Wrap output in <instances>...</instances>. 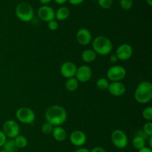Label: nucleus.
<instances>
[{"label": "nucleus", "instance_id": "1", "mask_svg": "<svg viewBox=\"0 0 152 152\" xmlns=\"http://www.w3.org/2000/svg\"><path fill=\"white\" fill-rule=\"evenodd\" d=\"M46 122L53 127L62 126L67 120L68 113L65 109L60 105H53L47 109L45 113Z\"/></svg>", "mask_w": 152, "mask_h": 152}, {"label": "nucleus", "instance_id": "2", "mask_svg": "<svg viewBox=\"0 0 152 152\" xmlns=\"http://www.w3.org/2000/svg\"><path fill=\"white\" fill-rule=\"evenodd\" d=\"M134 98L142 104L150 102L152 99V84L149 81L142 80L137 86L134 92Z\"/></svg>", "mask_w": 152, "mask_h": 152}, {"label": "nucleus", "instance_id": "3", "mask_svg": "<svg viewBox=\"0 0 152 152\" xmlns=\"http://www.w3.org/2000/svg\"><path fill=\"white\" fill-rule=\"evenodd\" d=\"M92 47L96 55L101 56L109 55L113 50V44L111 40L102 35L97 36L92 40Z\"/></svg>", "mask_w": 152, "mask_h": 152}, {"label": "nucleus", "instance_id": "4", "mask_svg": "<svg viewBox=\"0 0 152 152\" xmlns=\"http://www.w3.org/2000/svg\"><path fill=\"white\" fill-rule=\"evenodd\" d=\"M16 16L23 22H29L34 16V10L31 4L26 1H22L16 5L15 10Z\"/></svg>", "mask_w": 152, "mask_h": 152}, {"label": "nucleus", "instance_id": "5", "mask_svg": "<svg viewBox=\"0 0 152 152\" xmlns=\"http://www.w3.org/2000/svg\"><path fill=\"white\" fill-rule=\"evenodd\" d=\"M16 117L21 123L28 125V124H32L35 121L36 115L32 109L22 107L16 110Z\"/></svg>", "mask_w": 152, "mask_h": 152}, {"label": "nucleus", "instance_id": "6", "mask_svg": "<svg viewBox=\"0 0 152 152\" xmlns=\"http://www.w3.org/2000/svg\"><path fill=\"white\" fill-rule=\"evenodd\" d=\"M111 139L113 145L119 149L125 148L129 143L127 135L120 129H116L111 133Z\"/></svg>", "mask_w": 152, "mask_h": 152}, {"label": "nucleus", "instance_id": "7", "mask_svg": "<svg viewBox=\"0 0 152 152\" xmlns=\"http://www.w3.org/2000/svg\"><path fill=\"white\" fill-rule=\"evenodd\" d=\"M107 77L108 80L112 81H121L126 75V70L123 66L120 65H114L110 67L107 71Z\"/></svg>", "mask_w": 152, "mask_h": 152}, {"label": "nucleus", "instance_id": "8", "mask_svg": "<svg viewBox=\"0 0 152 152\" xmlns=\"http://www.w3.org/2000/svg\"><path fill=\"white\" fill-rule=\"evenodd\" d=\"M2 131L4 133L6 137L9 139H14L20 133L19 125L16 121L13 119H9L5 121L2 127Z\"/></svg>", "mask_w": 152, "mask_h": 152}, {"label": "nucleus", "instance_id": "9", "mask_svg": "<svg viewBox=\"0 0 152 152\" xmlns=\"http://www.w3.org/2000/svg\"><path fill=\"white\" fill-rule=\"evenodd\" d=\"M37 16L42 22H48L49 21L55 19V10L48 4L42 5L37 10Z\"/></svg>", "mask_w": 152, "mask_h": 152}, {"label": "nucleus", "instance_id": "10", "mask_svg": "<svg viewBox=\"0 0 152 152\" xmlns=\"http://www.w3.org/2000/svg\"><path fill=\"white\" fill-rule=\"evenodd\" d=\"M92 75H93V71L91 68L88 65H82L77 68L75 77L79 82L86 83L91 80Z\"/></svg>", "mask_w": 152, "mask_h": 152}, {"label": "nucleus", "instance_id": "11", "mask_svg": "<svg viewBox=\"0 0 152 152\" xmlns=\"http://www.w3.org/2000/svg\"><path fill=\"white\" fill-rule=\"evenodd\" d=\"M115 54L119 61H128L133 55V48L128 43H123L118 46Z\"/></svg>", "mask_w": 152, "mask_h": 152}, {"label": "nucleus", "instance_id": "12", "mask_svg": "<svg viewBox=\"0 0 152 152\" xmlns=\"http://www.w3.org/2000/svg\"><path fill=\"white\" fill-rule=\"evenodd\" d=\"M70 141L73 145L76 147H82L87 141L86 134L80 130L74 131L70 135Z\"/></svg>", "mask_w": 152, "mask_h": 152}, {"label": "nucleus", "instance_id": "13", "mask_svg": "<svg viewBox=\"0 0 152 152\" xmlns=\"http://www.w3.org/2000/svg\"><path fill=\"white\" fill-rule=\"evenodd\" d=\"M77 67L74 63L71 61H66L63 63L60 66V73L64 77L67 79L70 77H75Z\"/></svg>", "mask_w": 152, "mask_h": 152}, {"label": "nucleus", "instance_id": "14", "mask_svg": "<svg viewBox=\"0 0 152 152\" xmlns=\"http://www.w3.org/2000/svg\"><path fill=\"white\" fill-rule=\"evenodd\" d=\"M76 38L79 44L82 46H87L92 41V34L87 28H81L77 31Z\"/></svg>", "mask_w": 152, "mask_h": 152}, {"label": "nucleus", "instance_id": "15", "mask_svg": "<svg viewBox=\"0 0 152 152\" xmlns=\"http://www.w3.org/2000/svg\"><path fill=\"white\" fill-rule=\"evenodd\" d=\"M107 90L113 96H122L126 92V88L124 83L121 81H112L109 83Z\"/></svg>", "mask_w": 152, "mask_h": 152}, {"label": "nucleus", "instance_id": "16", "mask_svg": "<svg viewBox=\"0 0 152 152\" xmlns=\"http://www.w3.org/2000/svg\"><path fill=\"white\" fill-rule=\"evenodd\" d=\"M52 135L57 142H63L67 137V133L62 126H55L52 131Z\"/></svg>", "mask_w": 152, "mask_h": 152}, {"label": "nucleus", "instance_id": "17", "mask_svg": "<svg viewBox=\"0 0 152 152\" xmlns=\"http://www.w3.org/2000/svg\"><path fill=\"white\" fill-rule=\"evenodd\" d=\"M97 55L93 49H86L81 54V58L83 61L87 63L94 62L96 59Z\"/></svg>", "mask_w": 152, "mask_h": 152}, {"label": "nucleus", "instance_id": "18", "mask_svg": "<svg viewBox=\"0 0 152 152\" xmlns=\"http://www.w3.org/2000/svg\"><path fill=\"white\" fill-rule=\"evenodd\" d=\"M70 16V10L68 7L62 6L55 11V19L57 21H63L68 19Z\"/></svg>", "mask_w": 152, "mask_h": 152}, {"label": "nucleus", "instance_id": "19", "mask_svg": "<svg viewBox=\"0 0 152 152\" xmlns=\"http://www.w3.org/2000/svg\"><path fill=\"white\" fill-rule=\"evenodd\" d=\"M145 142H146V139L145 138L138 135V134H136V136L132 139V145L135 149L140 150V149L145 147Z\"/></svg>", "mask_w": 152, "mask_h": 152}, {"label": "nucleus", "instance_id": "20", "mask_svg": "<svg viewBox=\"0 0 152 152\" xmlns=\"http://www.w3.org/2000/svg\"><path fill=\"white\" fill-rule=\"evenodd\" d=\"M79 83L80 82L77 80L75 77H70L65 82V88L69 92H74L77 90L79 87Z\"/></svg>", "mask_w": 152, "mask_h": 152}, {"label": "nucleus", "instance_id": "21", "mask_svg": "<svg viewBox=\"0 0 152 152\" xmlns=\"http://www.w3.org/2000/svg\"><path fill=\"white\" fill-rule=\"evenodd\" d=\"M3 150L6 152H16L18 150V148L15 143L14 139H9L6 140L4 144L3 145Z\"/></svg>", "mask_w": 152, "mask_h": 152}, {"label": "nucleus", "instance_id": "22", "mask_svg": "<svg viewBox=\"0 0 152 152\" xmlns=\"http://www.w3.org/2000/svg\"><path fill=\"white\" fill-rule=\"evenodd\" d=\"M14 141L18 148H24L26 147L28 144V141L27 137L23 135H20V134H19L17 137H15Z\"/></svg>", "mask_w": 152, "mask_h": 152}, {"label": "nucleus", "instance_id": "23", "mask_svg": "<svg viewBox=\"0 0 152 152\" xmlns=\"http://www.w3.org/2000/svg\"><path fill=\"white\" fill-rule=\"evenodd\" d=\"M109 80L105 77H99L96 82V86L100 90H107L109 86Z\"/></svg>", "mask_w": 152, "mask_h": 152}, {"label": "nucleus", "instance_id": "24", "mask_svg": "<svg viewBox=\"0 0 152 152\" xmlns=\"http://www.w3.org/2000/svg\"><path fill=\"white\" fill-rule=\"evenodd\" d=\"M142 117L148 122L152 120V107L151 106L146 107L142 110Z\"/></svg>", "mask_w": 152, "mask_h": 152}, {"label": "nucleus", "instance_id": "25", "mask_svg": "<svg viewBox=\"0 0 152 152\" xmlns=\"http://www.w3.org/2000/svg\"><path fill=\"white\" fill-rule=\"evenodd\" d=\"M133 0H120V5L122 9L125 10H129L133 6Z\"/></svg>", "mask_w": 152, "mask_h": 152}, {"label": "nucleus", "instance_id": "26", "mask_svg": "<svg viewBox=\"0 0 152 152\" xmlns=\"http://www.w3.org/2000/svg\"><path fill=\"white\" fill-rule=\"evenodd\" d=\"M53 129V125L48 122H45V123H43L41 127V131L44 134H51Z\"/></svg>", "mask_w": 152, "mask_h": 152}, {"label": "nucleus", "instance_id": "27", "mask_svg": "<svg viewBox=\"0 0 152 152\" xmlns=\"http://www.w3.org/2000/svg\"><path fill=\"white\" fill-rule=\"evenodd\" d=\"M98 4L102 9H109L112 6L113 0H98Z\"/></svg>", "mask_w": 152, "mask_h": 152}, {"label": "nucleus", "instance_id": "28", "mask_svg": "<svg viewBox=\"0 0 152 152\" xmlns=\"http://www.w3.org/2000/svg\"><path fill=\"white\" fill-rule=\"evenodd\" d=\"M142 131L148 136V137L152 136V122H147L145 125H143Z\"/></svg>", "mask_w": 152, "mask_h": 152}, {"label": "nucleus", "instance_id": "29", "mask_svg": "<svg viewBox=\"0 0 152 152\" xmlns=\"http://www.w3.org/2000/svg\"><path fill=\"white\" fill-rule=\"evenodd\" d=\"M58 27H59V24H58V22L56 19H53V20H50L48 22V28L50 31H56L58 29Z\"/></svg>", "mask_w": 152, "mask_h": 152}, {"label": "nucleus", "instance_id": "30", "mask_svg": "<svg viewBox=\"0 0 152 152\" xmlns=\"http://www.w3.org/2000/svg\"><path fill=\"white\" fill-rule=\"evenodd\" d=\"M7 137H6L4 133L2 131H0V147H2L3 145L4 144V142L7 140Z\"/></svg>", "mask_w": 152, "mask_h": 152}, {"label": "nucleus", "instance_id": "31", "mask_svg": "<svg viewBox=\"0 0 152 152\" xmlns=\"http://www.w3.org/2000/svg\"><path fill=\"white\" fill-rule=\"evenodd\" d=\"M90 152H106V151L102 147L96 146V147H94L91 150H90Z\"/></svg>", "mask_w": 152, "mask_h": 152}, {"label": "nucleus", "instance_id": "32", "mask_svg": "<svg viewBox=\"0 0 152 152\" xmlns=\"http://www.w3.org/2000/svg\"><path fill=\"white\" fill-rule=\"evenodd\" d=\"M68 1L72 5H79V4H81L85 0H68Z\"/></svg>", "mask_w": 152, "mask_h": 152}, {"label": "nucleus", "instance_id": "33", "mask_svg": "<svg viewBox=\"0 0 152 152\" xmlns=\"http://www.w3.org/2000/svg\"><path fill=\"white\" fill-rule=\"evenodd\" d=\"M109 60L111 63H117V61H119L116 54H112V55H111Z\"/></svg>", "mask_w": 152, "mask_h": 152}, {"label": "nucleus", "instance_id": "34", "mask_svg": "<svg viewBox=\"0 0 152 152\" xmlns=\"http://www.w3.org/2000/svg\"><path fill=\"white\" fill-rule=\"evenodd\" d=\"M138 151L137 152H152V148L149 147H146V146H145L144 148H142L140 149V150H137Z\"/></svg>", "mask_w": 152, "mask_h": 152}, {"label": "nucleus", "instance_id": "35", "mask_svg": "<svg viewBox=\"0 0 152 152\" xmlns=\"http://www.w3.org/2000/svg\"><path fill=\"white\" fill-rule=\"evenodd\" d=\"M74 152H90V150H88V148H86L80 147V148L77 149Z\"/></svg>", "mask_w": 152, "mask_h": 152}, {"label": "nucleus", "instance_id": "36", "mask_svg": "<svg viewBox=\"0 0 152 152\" xmlns=\"http://www.w3.org/2000/svg\"><path fill=\"white\" fill-rule=\"evenodd\" d=\"M53 1L57 4H64L68 1V0H53Z\"/></svg>", "mask_w": 152, "mask_h": 152}, {"label": "nucleus", "instance_id": "37", "mask_svg": "<svg viewBox=\"0 0 152 152\" xmlns=\"http://www.w3.org/2000/svg\"><path fill=\"white\" fill-rule=\"evenodd\" d=\"M52 0H39V2L41 3L42 5H45V4H48L50 2H51Z\"/></svg>", "mask_w": 152, "mask_h": 152}, {"label": "nucleus", "instance_id": "38", "mask_svg": "<svg viewBox=\"0 0 152 152\" xmlns=\"http://www.w3.org/2000/svg\"><path fill=\"white\" fill-rule=\"evenodd\" d=\"M148 143H149V148H152V136L151 137H148Z\"/></svg>", "mask_w": 152, "mask_h": 152}, {"label": "nucleus", "instance_id": "39", "mask_svg": "<svg viewBox=\"0 0 152 152\" xmlns=\"http://www.w3.org/2000/svg\"><path fill=\"white\" fill-rule=\"evenodd\" d=\"M146 2H147V4L150 6V7L152 6V0H146Z\"/></svg>", "mask_w": 152, "mask_h": 152}, {"label": "nucleus", "instance_id": "40", "mask_svg": "<svg viewBox=\"0 0 152 152\" xmlns=\"http://www.w3.org/2000/svg\"><path fill=\"white\" fill-rule=\"evenodd\" d=\"M0 152H6L5 151H4V150H1V151H0Z\"/></svg>", "mask_w": 152, "mask_h": 152}]
</instances>
